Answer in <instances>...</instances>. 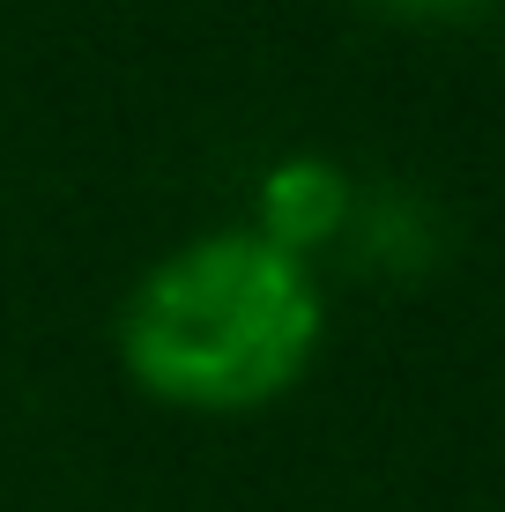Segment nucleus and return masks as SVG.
Here are the masks:
<instances>
[{
  "mask_svg": "<svg viewBox=\"0 0 505 512\" xmlns=\"http://www.w3.org/2000/svg\"><path fill=\"white\" fill-rule=\"evenodd\" d=\"M320 349V282L260 231H208L164 253L119 312L134 386L171 409H260L290 394Z\"/></svg>",
  "mask_w": 505,
  "mask_h": 512,
  "instance_id": "obj_1",
  "label": "nucleus"
},
{
  "mask_svg": "<svg viewBox=\"0 0 505 512\" xmlns=\"http://www.w3.org/2000/svg\"><path fill=\"white\" fill-rule=\"evenodd\" d=\"M342 216H350V179H342L327 156H283V164L260 179V223L253 231L305 260L320 238L342 231Z\"/></svg>",
  "mask_w": 505,
  "mask_h": 512,
  "instance_id": "obj_2",
  "label": "nucleus"
},
{
  "mask_svg": "<svg viewBox=\"0 0 505 512\" xmlns=\"http://www.w3.org/2000/svg\"><path fill=\"white\" fill-rule=\"evenodd\" d=\"M372 8L402 15V23H468V15H483L491 0H372Z\"/></svg>",
  "mask_w": 505,
  "mask_h": 512,
  "instance_id": "obj_3",
  "label": "nucleus"
}]
</instances>
